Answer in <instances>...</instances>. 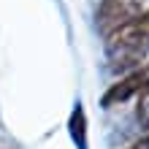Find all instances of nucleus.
I'll return each mask as SVG.
<instances>
[{
  "mask_svg": "<svg viewBox=\"0 0 149 149\" xmlns=\"http://www.w3.org/2000/svg\"><path fill=\"white\" fill-rule=\"evenodd\" d=\"M106 49L114 71H136L149 52V11H141L133 22L106 36Z\"/></svg>",
  "mask_w": 149,
  "mask_h": 149,
  "instance_id": "1",
  "label": "nucleus"
},
{
  "mask_svg": "<svg viewBox=\"0 0 149 149\" xmlns=\"http://www.w3.org/2000/svg\"><path fill=\"white\" fill-rule=\"evenodd\" d=\"M144 11V0H100L95 11V27L103 36H111L114 30L125 27Z\"/></svg>",
  "mask_w": 149,
  "mask_h": 149,
  "instance_id": "2",
  "label": "nucleus"
},
{
  "mask_svg": "<svg viewBox=\"0 0 149 149\" xmlns=\"http://www.w3.org/2000/svg\"><path fill=\"white\" fill-rule=\"evenodd\" d=\"M149 95V65H141L136 71H130L119 79L117 84H111L100 98V106H117V103H125L130 98H146Z\"/></svg>",
  "mask_w": 149,
  "mask_h": 149,
  "instance_id": "3",
  "label": "nucleus"
},
{
  "mask_svg": "<svg viewBox=\"0 0 149 149\" xmlns=\"http://www.w3.org/2000/svg\"><path fill=\"white\" fill-rule=\"evenodd\" d=\"M68 133H71L76 149H87V119H84L81 103L73 106V114H71V119H68Z\"/></svg>",
  "mask_w": 149,
  "mask_h": 149,
  "instance_id": "4",
  "label": "nucleus"
},
{
  "mask_svg": "<svg viewBox=\"0 0 149 149\" xmlns=\"http://www.w3.org/2000/svg\"><path fill=\"white\" fill-rule=\"evenodd\" d=\"M136 119H138V125L149 133V95L138 100V106H136Z\"/></svg>",
  "mask_w": 149,
  "mask_h": 149,
  "instance_id": "5",
  "label": "nucleus"
},
{
  "mask_svg": "<svg viewBox=\"0 0 149 149\" xmlns=\"http://www.w3.org/2000/svg\"><path fill=\"white\" fill-rule=\"evenodd\" d=\"M125 149H149V133H144L141 138H136L133 144H127Z\"/></svg>",
  "mask_w": 149,
  "mask_h": 149,
  "instance_id": "6",
  "label": "nucleus"
}]
</instances>
